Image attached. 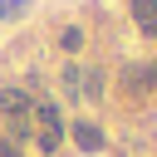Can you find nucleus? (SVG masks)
Masks as SVG:
<instances>
[{"instance_id":"6e6552de","label":"nucleus","mask_w":157,"mask_h":157,"mask_svg":"<svg viewBox=\"0 0 157 157\" xmlns=\"http://www.w3.org/2000/svg\"><path fill=\"white\" fill-rule=\"evenodd\" d=\"M64 88H69V98H78V69H74V64L64 69Z\"/></svg>"},{"instance_id":"1a4fd4ad","label":"nucleus","mask_w":157,"mask_h":157,"mask_svg":"<svg viewBox=\"0 0 157 157\" xmlns=\"http://www.w3.org/2000/svg\"><path fill=\"white\" fill-rule=\"evenodd\" d=\"M0 157H25V152H20V147H15L10 137H0Z\"/></svg>"},{"instance_id":"423d86ee","label":"nucleus","mask_w":157,"mask_h":157,"mask_svg":"<svg viewBox=\"0 0 157 157\" xmlns=\"http://www.w3.org/2000/svg\"><path fill=\"white\" fill-rule=\"evenodd\" d=\"M59 44H64L69 54H78V44H83V29H78V25H64V29H59Z\"/></svg>"},{"instance_id":"f03ea898","label":"nucleus","mask_w":157,"mask_h":157,"mask_svg":"<svg viewBox=\"0 0 157 157\" xmlns=\"http://www.w3.org/2000/svg\"><path fill=\"white\" fill-rule=\"evenodd\" d=\"M29 108H34V98H29L25 88H15V83H10V88H0V113H5V118H20V123H25V118H29Z\"/></svg>"},{"instance_id":"f257e3e1","label":"nucleus","mask_w":157,"mask_h":157,"mask_svg":"<svg viewBox=\"0 0 157 157\" xmlns=\"http://www.w3.org/2000/svg\"><path fill=\"white\" fill-rule=\"evenodd\" d=\"M29 128H34V142H39L44 152H54V147L64 142V118H59V103L39 98V103L29 108Z\"/></svg>"},{"instance_id":"7ed1b4c3","label":"nucleus","mask_w":157,"mask_h":157,"mask_svg":"<svg viewBox=\"0 0 157 157\" xmlns=\"http://www.w3.org/2000/svg\"><path fill=\"white\" fill-rule=\"evenodd\" d=\"M132 20L147 39H157V0H132Z\"/></svg>"},{"instance_id":"0eeeda50","label":"nucleus","mask_w":157,"mask_h":157,"mask_svg":"<svg viewBox=\"0 0 157 157\" xmlns=\"http://www.w3.org/2000/svg\"><path fill=\"white\" fill-rule=\"evenodd\" d=\"M29 10V0H0V20H20Z\"/></svg>"},{"instance_id":"20e7f679","label":"nucleus","mask_w":157,"mask_h":157,"mask_svg":"<svg viewBox=\"0 0 157 157\" xmlns=\"http://www.w3.org/2000/svg\"><path fill=\"white\" fill-rule=\"evenodd\" d=\"M69 132H74V142H78L83 152H98V147H103V128H98V123H74Z\"/></svg>"},{"instance_id":"39448f33","label":"nucleus","mask_w":157,"mask_h":157,"mask_svg":"<svg viewBox=\"0 0 157 157\" xmlns=\"http://www.w3.org/2000/svg\"><path fill=\"white\" fill-rule=\"evenodd\" d=\"M152 78H157V69H152V64H132V69H128V88H137V93H147V88H152Z\"/></svg>"}]
</instances>
